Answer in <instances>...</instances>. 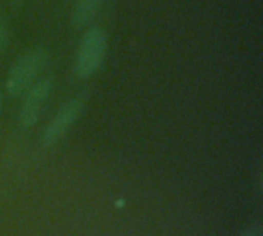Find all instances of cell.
<instances>
[{"label":"cell","instance_id":"cell-1","mask_svg":"<svg viewBox=\"0 0 263 236\" xmlns=\"http://www.w3.org/2000/svg\"><path fill=\"white\" fill-rule=\"evenodd\" d=\"M108 54V35L100 26H89L79 43L74 58V74L82 78L96 75L105 63Z\"/></svg>","mask_w":263,"mask_h":236},{"label":"cell","instance_id":"cell-2","mask_svg":"<svg viewBox=\"0 0 263 236\" xmlns=\"http://www.w3.org/2000/svg\"><path fill=\"white\" fill-rule=\"evenodd\" d=\"M48 52L43 48H31L23 52L9 68L5 89L12 97H22L35 81L39 74L48 65Z\"/></svg>","mask_w":263,"mask_h":236},{"label":"cell","instance_id":"cell-3","mask_svg":"<svg viewBox=\"0 0 263 236\" xmlns=\"http://www.w3.org/2000/svg\"><path fill=\"white\" fill-rule=\"evenodd\" d=\"M83 108H85V100L80 97L71 98L66 103H63L43 131V137H42L43 146L51 147L57 144L80 118Z\"/></svg>","mask_w":263,"mask_h":236},{"label":"cell","instance_id":"cell-4","mask_svg":"<svg viewBox=\"0 0 263 236\" xmlns=\"http://www.w3.org/2000/svg\"><path fill=\"white\" fill-rule=\"evenodd\" d=\"M52 88H54L52 80L45 77L37 80L23 94V103L18 112V123L23 129L34 127L39 123L40 114L52 92Z\"/></svg>","mask_w":263,"mask_h":236},{"label":"cell","instance_id":"cell-5","mask_svg":"<svg viewBox=\"0 0 263 236\" xmlns=\"http://www.w3.org/2000/svg\"><path fill=\"white\" fill-rule=\"evenodd\" d=\"M105 0H74L72 11H71V22L76 28H85L88 26L97 12L100 11V6Z\"/></svg>","mask_w":263,"mask_h":236},{"label":"cell","instance_id":"cell-6","mask_svg":"<svg viewBox=\"0 0 263 236\" xmlns=\"http://www.w3.org/2000/svg\"><path fill=\"white\" fill-rule=\"evenodd\" d=\"M8 45H9V32H8V28L0 22V54L6 51Z\"/></svg>","mask_w":263,"mask_h":236},{"label":"cell","instance_id":"cell-7","mask_svg":"<svg viewBox=\"0 0 263 236\" xmlns=\"http://www.w3.org/2000/svg\"><path fill=\"white\" fill-rule=\"evenodd\" d=\"M242 236H263V232L260 227H251V229H248Z\"/></svg>","mask_w":263,"mask_h":236},{"label":"cell","instance_id":"cell-8","mask_svg":"<svg viewBox=\"0 0 263 236\" xmlns=\"http://www.w3.org/2000/svg\"><path fill=\"white\" fill-rule=\"evenodd\" d=\"M2 109H3V89L0 86V114H2Z\"/></svg>","mask_w":263,"mask_h":236},{"label":"cell","instance_id":"cell-9","mask_svg":"<svg viewBox=\"0 0 263 236\" xmlns=\"http://www.w3.org/2000/svg\"><path fill=\"white\" fill-rule=\"evenodd\" d=\"M11 2H12L14 5H20V3H22L23 0H11Z\"/></svg>","mask_w":263,"mask_h":236}]
</instances>
